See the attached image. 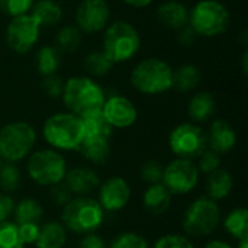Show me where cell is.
<instances>
[{"label":"cell","mask_w":248,"mask_h":248,"mask_svg":"<svg viewBox=\"0 0 248 248\" xmlns=\"http://www.w3.org/2000/svg\"><path fill=\"white\" fill-rule=\"evenodd\" d=\"M189 25L198 36L214 38L228 29L230 12L218 0H201L189 10Z\"/></svg>","instance_id":"cell-6"},{"label":"cell","mask_w":248,"mask_h":248,"mask_svg":"<svg viewBox=\"0 0 248 248\" xmlns=\"http://www.w3.org/2000/svg\"><path fill=\"white\" fill-rule=\"evenodd\" d=\"M51 198L55 202V205L65 206L73 199V193L64 183H58L55 186H51Z\"/></svg>","instance_id":"cell-40"},{"label":"cell","mask_w":248,"mask_h":248,"mask_svg":"<svg viewBox=\"0 0 248 248\" xmlns=\"http://www.w3.org/2000/svg\"><path fill=\"white\" fill-rule=\"evenodd\" d=\"M1 166H3V158H1V155H0V169H1Z\"/></svg>","instance_id":"cell-49"},{"label":"cell","mask_w":248,"mask_h":248,"mask_svg":"<svg viewBox=\"0 0 248 248\" xmlns=\"http://www.w3.org/2000/svg\"><path fill=\"white\" fill-rule=\"evenodd\" d=\"M110 248H148V243L140 234L122 232L112 241Z\"/></svg>","instance_id":"cell-35"},{"label":"cell","mask_w":248,"mask_h":248,"mask_svg":"<svg viewBox=\"0 0 248 248\" xmlns=\"http://www.w3.org/2000/svg\"><path fill=\"white\" fill-rule=\"evenodd\" d=\"M169 144L171 151L185 160L198 158L208 148L206 134L201 126L190 122L177 125L170 132Z\"/></svg>","instance_id":"cell-10"},{"label":"cell","mask_w":248,"mask_h":248,"mask_svg":"<svg viewBox=\"0 0 248 248\" xmlns=\"http://www.w3.org/2000/svg\"><path fill=\"white\" fill-rule=\"evenodd\" d=\"M23 241L19 235L17 224L1 222L0 224V248H23Z\"/></svg>","instance_id":"cell-33"},{"label":"cell","mask_w":248,"mask_h":248,"mask_svg":"<svg viewBox=\"0 0 248 248\" xmlns=\"http://www.w3.org/2000/svg\"><path fill=\"white\" fill-rule=\"evenodd\" d=\"M248 211L246 208H237L234 211H231L225 221H224V227L227 230V232L235 238V240H241L248 237Z\"/></svg>","instance_id":"cell-30"},{"label":"cell","mask_w":248,"mask_h":248,"mask_svg":"<svg viewBox=\"0 0 248 248\" xmlns=\"http://www.w3.org/2000/svg\"><path fill=\"white\" fill-rule=\"evenodd\" d=\"M247 60L248 52L247 51H244V54H243V71H244V73H247Z\"/></svg>","instance_id":"cell-47"},{"label":"cell","mask_w":248,"mask_h":248,"mask_svg":"<svg viewBox=\"0 0 248 248\" xmlns=\"http://www.w3.org/2000/svg\"><path fill=\"white\" fill-rule=\"evenodd\" d=\"M61 96L70 113L77 116L102 110L106 99L103 89L93 78L86 76H76L64 81Z\"/></svg>","instance_id":"cell-1"},{"label":"cell","mask_w":248,"mask_h":248,"mask_svg":"<svg viewBox=\"0 0 248 248\" xmlns=\"http://www.w3.org/2000/svg\"><path fill=\"white\" fill-rule=\"evenodd\" d=\"M33 1L35 0H0V12L10 17L26 15L29 13Z\"/></svg>","instance_id":"cell-34"},{"label":"cell","mask_w":248,"mask_h":248,"mask_svg":"<svg viewBox=\"0 0 248 248\" xmlns=\"http://www.w3.org/2000/svg\"><path fill=\"white\" fill-rule=\"evenodd\" d=\"M67 241L65 228L60 222H46L39 228L38 238L35 241L36 248H62Z\"/></svg>","instance_id":"cell-23"},{"label":"cell","mask_w":248,"mask_h":248,"mask_svg":"<svg viewBox=\"0 0 248 248\" xmlns=\"http://www.w3.org/2000/svg\"><path fill=\"white\" fill-rule=\"evenodd\" d=\"M198 158H199L198 170L206 174H211L212 171L218 170L221 166V155L211 148H206Z\"/></svg>","instance_id":"cell-37"},{"label":"cell","mask_w":248,"mask_h":248,"mask_svg":"<svg viewBox=\"0 0 248 248\" xmlns=\"http://www.w3.org/2000/svg\"><path fill=\"white\" fill-rule=\"evenodd\" d=\"M131 198V189L125 179L110 177L99 190V205L103 211L116 212L126 206Z\"/></svg>","instance_id":"cell-15"},{"label":"cell","mask_w":248,"mask_h":248,"mask_svg":"<svg viewBox=\"0 0 248 248\" xmlns=\"http://www.w3.org/2000/svg\"><path fill=\"white\" fill-rule=\"evenodd\" d=\"M232 177L227 170L218 169L208 174L206 180V190H208V198L212 201H221L227 198L231 190H232Z\"/></svg>","instance_id":"cell-24"},{"label":"cell","mask_w":248,"mask_h":248,"mask_svg":"<svg viewBox=\"0 0 248 248\" xmlns=\"http://www.w3.org/2000/svg\"><path fill=\"white\" fill-rule=\"evenodd\" d=\"M102 113L112 128H128L135 124L138 112L135 105L125 96H110L105 99Z\"/></svg>","instance_id":"cell-14"},{"label":"cell","mask_w":248,"mask_h":248,"mask_svg":"<svg viewBox=\"0 0 248 248\" xmlns=\"http://www.w3.org/2000/svg\"><path fill=\"white\" fill-rule=\"evenodd\" d=\"M215 97L209 92H198L192 96L187 105V115L192 121L201 124L211 119V116L215 113Z\"/></svg>","instance_id":"cell-22"},{"label":"cell","mask_w":248,"mask_h":248,"mask_svg":"<svg viewBox=\"0 0 248 248\" xmlns=\"http://www.w3.org/2000/svg\"><path fill=\"white\" fill-rule=\"evenodd\" d=\"M199 180L198 166L190 160L177 158L164 167L163 185L171 195H186L192 192Z\"/></svg>","instance_id":"cell-12"},{"label":"cell","mask_w":248,"mask_h":248,"mask_svg":"<svg viewBox=\"0 0 248 248\" xmlns=\"http://www.w3.org/2000/svg\"><path fill=\"white\" fill-rule=\"evenodd\" d=\"M196 38H198V35H196V32L192 29V26L189 23L177 31V41H179V44L182 46H190V45H193L195 41H196Z\"/></svg>","instance_id":"cell-42"},{"label":"cell","mask_w":248,"mask_h":248,"mask_svg":"<svg viewBox=\"0 0 248 248\" xmlns=\"http://www.w3.org/2000/svg\"><path fill=\"white\" fill-rule=\"evenodd\" d=\"M15 209V202L7 193H0V224L4 222Z\"/></svg>","instance_id":"cell-43"},{"label":"cell","mask_w":248,"mask_h":248,"mask_svg":"<svg viewBox=\"0 0 248 248\" xmlns=\"http://www.w3.org/2000/svg\"><path fill=\"white\" fill-rule=\"evenodd\" d=\"M163 174H164V167L158 161H147L141 167V179L150 185H157L163 182Z\"/></svg>","instance_id":"cell-36"},{"label":"cell","mask_w":248,"mask_h":248,"mask_svg":"<svg viewBox=\"0 0 248 248\" xmlns=\"http://www.w3.org/2000/svg\"><path fill=\"white\" fill-rule=\"evenodd\" d=\"M201 81V70L193 64H185L177 70H173L171 89L180 93H189L198 87Z\"/></svg>","instance_id":"cell-25"},{"label":"cell","mask_w":248,"mask_h":248,"mask_svg":"<svg viewBox=\"0 0 248 248\" xmlns=\"http://www.w3.org/2000/svg\"><path fill=\"white\" fill-rule=\"evenodd\" d=\"M221 222V211L209 198L196 199L185 212L183 230L187 235L201 238L212 234Z\"/></svg>","instance_id":"cell-8"},{"label":"cell","mask_w":248,"mask_h":248,"mask_svg":"<svg viewBox=\"0 0 248 248\" xmlns=\"http://www.w3.org/2000/svg\"><path fill=\"white\" fill-rule=\"evenodd\" d=\"M105 211L97 201L80 196L71 199L62 209V224L64 228L76 234H92L100 228L105 219Z\"/></svg>","instance_id":"cell-5"},{"label":"cell","mask_w":248,"mask_h":248,"mask_svg":"<svg viewBox=\"0 0 248 248\" xmlns=\"http://www.w3.org/2000/svg\"><path fill=\"white\" fill-rule=\"evenodd\" d=\"M110 17V7L106 0H83L76 10V26L83 33L103 31Z\"/></svg>","instance_id":"cell-13"},{"label":"cell","mask_w":248,"mask_h":248,"mask_svg":"<svg viewBox=\"0 0 248 248\" xmlns=\"http://www.w3.org/2000/svg\"><path fill=\"white\" fill-rule=\"evenodd\" d=\"M115 64L108 58L103 51H93L84 58V68L89 74L94 77L106 76Z\"/></svg>","instance_id":"cell-31"},{"label":"cell","mask_w":248,"mask_h":248,"mask_svg":"<svg viewBox=\"0 0 248 248\" xmlns=\"http://www.w3.org/2000/svg\"><path fill=\"white\" fill-rule=\"evenodd\" d=\"M203 248H232L230 244L224 243V241H219V240H215V241H211L208 243Z\"/></svg>","instance_id":"cell-46"},{"label":"cell","mask_w":248,"mask_h":248,"mask_svg":"<svg viewBox=\"0 0 248 248\" xmlns=\"http://www.w3.org/2000/svg\"><path fill=\"white\" fill-rule=\"evenodd\" d=\"M126 4H129L131 7H137V9H140V7H147L148 4H151L153 3V0H124Z\"/></svg>","instance_id":"cell-45"},{"label":"cell","mask_w":248,"mask_h":248,"mask_svg":"<svg viewBox=\"0 0 248 248\" xmlns=\"http://www.w3.org/2000/svg\"><path fill=\"white\" fill-rule=\"evenodd\" d=\"M81 39H83V32L74 25H67L58 31L54 46L58 49L60 54H71L78 49Z\"/></svg>","instance_id":"cell-28"},{"label":"cell","mask_w":248,"mask_h":248,"mask_svg":"<svg viewBox=\"0 0 248 248\" xmlns=\"http://www.w3.org/2000/svg\"><path fill=\"white\" fill-rule=\"evenodd\" d=\"M42 206L38 203V201L26 198L22 199L13 209L15 214V221L17 225L22 224H38L39 219L42 218Z\"/></svg>","instance_id":"cell-29"},{"label":"cell","mask_w":248,"mask_h":248,"mask_svg":"<svg viewBox=\"0 0 248 248\" xmlns=\"http://www.w3.org/2000/svg\"><path fill=\"white\" fill-rule=\"evenodd\" d=\"M102 51L113 62L129 61L141 46V36L137 28L126 20H116L105 28Z\"/></svg>","instance_id":"cell-2"},{"label":"cell","mask_w":248,"mask_h":248,"mask_svg":"<svg viewBox=\"0 0 248 248\" xmlns=\"http://www.w3.org/2000/svg\"><path fill=\"white\" fill-rule=\"evenodd\" d=\"M42 134L51 147L64 151L77 150L84 138L80 118L70 112H61L49 116L44 124Z\"/></svg>","instance_id":"cell-4"},{"label":"cell","mask_w":248,"mask_h":248,"mask_svg":"<svg viewBox=\"0 0 248 248\" xmlns=\"http://www.w3.org/2000/svg\"><path fill=\"white\" fill-rule=\"evenodd\" d=\"M22 177L19 169L13 163L3 164L0 169V189L3 193H10L15 192L20 186Z\"/></svg>","instance_id":"cell-32"},{"label":"cell","mask_w":248,"mask_h":248,"mask_svg":"<svg viewBox=\"0 0 248 248\" xmlns=\"http://www.w3.org/2000/svg\"><path fill=\"white\" fill-rule=\"evenodd\" d=\"M83 125V134L86 140H103L109 141L112 135V126L103 116L102 110L90 112L83 116H78ZM83 138V140H84Z\"/></svg>","instance_id":"cell-19"},{"label":"cell","mask_w":248,"mask_h":248,"mask_svg":"<svg viewBox=\"0 0 248 248\" xmlns=\"http://www.w3.org/2000/svg\"><path fill=\"white\" fill-rule=\"evenodd\" d=\"M77 151L93 164H103L110 155V147L108 141L103 140H83Z\"/></svg>","instance_id":"cell-27"},{"label":"cell","mask_w":248,"mask_h":248,"mask_svg":"<svg viewBox=\"0 0 248 248\" xmlns=\"http://www.w3.org/2000/svg\"><path fill=\"white\" fill-rule=\"evenodd\" d=\"M36 141V132L32 125L23 121H15L0 129V155L9 163L23 160Z\"/></svg>","instance_id":"cell-7"},{"label":"cell","mask_w":248,"mask_h":248,"mask_svg":"<svg viewBox=\"0 0 248 248\" xmlns=\"http://www.w3.org/2000/svg\"><path fill=\"white\" fill-rule=\"evenodd\" d=\"M64 185L68 187V190L73 195L86 196L92 192H94L99 185L100 179L99 174L87 167H76L73 170H68L64 177Z\"/></svg>","instance_id":"cell-16"},{"label":"cell","mask_w":248,"mask_h":248,"mask_svg":"<svg viewBox=\"0 0 248 248\" xmlns=\"http://www.w3.org/2000/svg\"><path fill=\"white\" fill-rule=\"evenodd\" d=\"M173 68L161 58L150 57L140 61L131 73V84L144 94H161L171 89Z\"/></svg>","instance_id":"cell-3"},{"label":"cell","mask_w":248,"mask_h":248,"mask_svg":"<svg viewBox=\"0 0 248 248\" xmlns=\"http://www.w3.org/2000/svg\"><path fill=\"white\" fill-rule=\"evenodd\" d=\"M39 25L29 15L12 17L6 28V44L16 54L29 52L39 39Z\"/></svg>","instance_id":"cell-11"},{"label":"cell","mask_w":248,"mask_h":248,"mask_svg":"<svg viewBox=\"0 0 248 248\" xmlns=\"http://www.w3.org/2000/svg\"><path fill=\"white\" fill-rule=\"evenodd\" d=\"M41 89L42 92L52 99H57L62 94V89H64V80L58 76V74H51L42 78L41 81Z\"/></svg>","instance_id":"cell-38"},{"label":"cell","mask_w":248,"mask_h":248,"mask_svg":"<svg viewBox=\"0 0 248 248\" xmlns=\"http://www.w3.org/2000/svg\"><path fill=\"white\" fill-rule=\"evenodd\" d=\"M65 173V160L54 150L36 151L28 160V174L41 186H55L62 183Z\"/></svg>","instance_id":"cell-9"},{"label":"cell","mask_w":248,"mask_h":248,"mask_svg":"<svg viewBox=\"0 0 248 248\" xmlns=\"http://www.w3.org/2000/svg\"><path fill=\"white\" fill-rule=\"evenodd\" d=\"M78 248H108V247H106V243H105L99 235L87 234V235L80 241V246H78Z\"/></svg>","instance_id":"cell-44"},{"label":"cell","mask_w":248,"mask_h":248,"mask_svg":"<svg viewBox=\"0 0 248 248\" xmlns=\"http://www.w3.org/2000/svg\"><path fill=\"white\" fill-rule=\"evenodd\" d=\"M17 228H19V235L23 244H35L38 234H39L38 224H22V225H17Z\"/></svg>","instance_id":"cell-41"},{"label":"cell","mask_w":248,"mask_h":248,"mask_svg":"<svg viewBox=\"0 0 248 248\" xmlns=\"http://www.w3.org/2000/svg\"><path fill=\"white\" fill-rule=\"evenodd\" d=\"M39 28L42 26H55L62 17V7L55 0H38L33 1L29 13Z\"/></svg>","instance_id":"cell-21"},{"label":"cell","mask_w":248,"mask_h":248,"mask_svg":"<svg viewBox=\"0 0 248 248\" xmlns=\"http://www.w3.org/2000/svg\"><path fill=\"white\" fill-rule=\"evenodd\" d=\"M237 248H248V237L241 238V240L238 241V247Z\"/></svg>","instance_id":"cell-48"},{"label":"cell","mask_w":248,"mask_h":248,"mask_svg":"<svg viewBox=\"0 0 248 248\" xmlns=\"http://www.w3.org/2000/svg\"><path fill=\"white\" fill-rule=\"evenodd\" d=\"M171 193L167 190V187L163 183L150 185V187L145 190L142 196V203L147 212L151 215H161L164 214L171 203Z\"/></svg>","instance_id":"cell-20"},{"label":"cell","mask_w":248,"mask_h":248,"mask_svg":"<svg viewBox=\"0 0 248 248\" xmlns=\"http://www.w3.org/2000/svg\"><path fill=\"white\" fill-rule=\"evenodd\" d=\"M157 19L163 26L179 31L189 23V9L177 0H169L157 7Z\"/></svg>","instance_id":"cell-18"},{"label":"cell","mask_w":248,"mask_h":248,"mask_svg":"<svg viewBox=\"0 0 248 248\" xmlns=\"http://www.w3.org/2000/svg\"><path fill=\"white\" fill-rule=\"evenodd\" d=\"M206 142L211 150L218 154H224L234 148L237 142V134L227 121L218 119L211 125L209 134L206 135Z\"/></svg>","instance_id":"cell-17"},{"label":"cell","mask_w":248,"mask_h":248,"mask_svg":"<svg viewBox=\"0 0 248 248\" xmlns=\"http://www.w3.org/2000/svg\"><path fill=\"white\" fill-rule=\"evenodd\" d=\"M154 248H193V244L189 238L179 235V234H169L161 237Z\"/></svg>","instance_id":"cell-39"},{"label":"cell","mask_w":248,"mask_h":248,"mask_svg":"<svg viewBox=\"0 0 248 248\" xmlns=\"http://www.w3.org/2000/svg\"><path fill=\"white\" fill-rule=\"evenodd\" d=\"M35 65L42 77L57 74L61 65V54L54 45H44L35 55Z\"/></svg>","instance_id":"cell-26"}]
</instances>
